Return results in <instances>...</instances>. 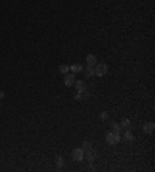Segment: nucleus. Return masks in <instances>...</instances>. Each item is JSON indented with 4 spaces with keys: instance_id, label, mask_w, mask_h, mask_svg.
Wrapping results in <instances>:
<instances>
[{
    "instance_id": "8",
    "label": "nucleus",
    "mask_w": 155,
    "mask_h": 172,
    "mask_svg": "<svg viewBox=\"0 0 155 172\" xmlns=\"http://www.w3.org/2000/svg\"><path fill=\"white\" fill-rule=\"evenodd\" d=\"M154 130H155V124L152 121H149V123H146V124L143 126V132H144V133H154Z\"/></svg>"
},
{
    "instance_id": "6",
    "label": "nucleus",
    "mask_w": 155,
    "mask_h": 172,
    "mask_svg": "<svg viewBox=\"0 0 155 172\" xmlns=\"http://www.w3.org/2000/svg\"><path fill=\"white\" fill-rule=\"evenodd\" d=\"M75 88H76L78 93H84L85 90H87V86H85V82L84 81H75Z\"/></svg>"
},
{
    "instance_id": "5",
    "label": "nucleus",
    "mask_w": 155,
    "mask_h": 172,
    "mask_svg": "<svg viewBox=\"0 0 155 172\" xmlns=\"http://www.w3.org/2000/svg\"><path fill=\"white\" fill-rule=\"evenodd\" d=\"M84 154H85V160H87L88 163H93V161H95V158H96V155H98V154H96V150H95L93 147H92L90 150L84 152Z\"/></svg>"
},
{
    "instance_id": "1",
    "label": "nucleus",
    "mask_w": 155,
    "mask_h": 172,
    "mask_svg": "<svg viewBox=\"0 0 155 172\" xmlns=\"http://www.w3.org/2000/svg\"><path fill=\"white\" fill-rule=\"evenodd\" d=\"M106 141L109 143V144H112V146H115L118 144L119 141H121V133H115V132H107V135H106Z\"/></svg>"
},
{
    "instance_id": "18",
    "label": "nucleus",
    "mask_w": 155,
    "mask_h": 172,
    "mask_svg": "<svg viewBox=\"0 0 155 172\" xmlns=\"http://www.w3.org/2000/svg\"><path fill=\"white\" fill-rule=\"evenodd\" d=\"M73 98H75V99H76V101H79V99H81V98H82V95H81V93H75V96H73Z\"/></svg>"
},
{
    "instance_id": "16",
    "label": "nucleus",
    "mask_w": 155,
    "mask_h": 172,
    "mask_svg": "<svg viewBox=\"0 0 155 172\" xmlns=\"http://www.w3.org/2000/svg\"><path fill=\"white\" fill-rule=\"evenodd\" d=\"M92 147H93V146H92V143H90V141H84V143H82V150H84V152L90 150Z\"/></svg>"
},
{
    "instance_id": "4",
    "label": "nucleus",
    "mask_w": 155,
    "mask_h": 172,
    "mask_svg": "<svg viewBox=\"0 0 155 172\" xmlns=\"http://www.w3.org/2000/svg\"><path fill=\"white\" fill-rule=\"evenodd\" d=\"M75 81H76V76H75V73H72V71H68V73L65 75V78H64L65 87H73Z\"/></svg>"
},
{
    "instance_id": "11",
    "label": "nucleus",
    "mask_w": 155,
    "mask_h": 172,
    "mask_svg": "<svg viewBox=\"0 0 155 172\" xmlns=\"http://www.w3.org/2000/svg\"><path fill=\"white\" fill-rule=\"evenodd\" d=\"M82 71L85 73V78H92V76H95V68H93L92 65H85V68H84Z\"/></svg>"
},
{
    "instance_id": "9",
    "label": "nucleus",
    "mask_w": 155,
    "mask_h": 172,
    "mask_svg": "<svg viewBox=\"0 0 155 172\" xmlns=\"http://www.w3.org/2000/svg\"><path fill=\"white\" fill-rule=\"evenodd\" d=\"M82 70H84V67H82L81 64H72V65H70V71H72V73H75V75L82 73Z\"/></svg>"
},
{
    "instance_id": "17",
    "label": "nucleus",
    "mask_w": 155,
    "mask_h": 172,
    "mask_svg": "<svg viewBox=\"0 0 155 172\" xmlns=\"http://www.w3.org/2000/svg\"><path fill=\"white\" fill-rule=\"evenodd\" d=\"M99 118H101L102 121H106V120L109 118V115H107V112H101V115H99Z\"/></svg>"
},
{
    "instance_id": "13",
    "label": "nucleus",
    "mask_w": 155,
    "mask_h": 172,
    "mask_svg": "<svg viewBox=\"0 0 155 172\" xmlns=\"http://www.w3.org/2000/svg\"><path fill=\"white\" fill-rule=\"evenodd\" d=\"M56 168L58 169H62L64 168V157H61V155L56 157Z\"/></svg>"
},
{
    "instance_id": "7",
    "label": "nucleus",
    "mask_w": 155,
    "mask_h": 172,
    "mask_svg": "<svg viewBox=\"0 0 155 172\" xmlns=\"http://www.w3.org/2000/svg\"><path fill=\"white\" fill-rule=\"evenodd\" d=\"M121 140H122V141H126V143H132V141L135 140V136H133V133H132L130 130H126V132L122 133Z\"/></svg>"
},
{
    "instance_id": "2",
    "label": "nucleus",
    "mask_w": 155,
    "mask_h": 172,
    "mask_svg": "<svg viewBox=\"0 0 155 172\" xmlns=\"http://www.w3.org/2000/svg\"><path fill=\"white\" fill-rule=\"evenodd\" d=\"M93 68H95V75L96 76H104V75L109 73V65L107 64H102V62L101 64H96Z\"/></svg>"
},
{
    "instance_id": "19",
    "label": "nucleus",
    "mask_w": 155,
    "mask_h": 172,
    "mask_svg": "<svg viewBox=\"0 0 155 172\" xmlns=\"http://www.w3.org/2000/svg\"><path fill=\"white\" fill-rule=\"evenodd\" d=\"M3 98H5V93H3V91H0V101H2Z\"/></svg>"
},
{
    "instance_id": "14",
    "label": "nucleus",
    "mask_w": 155,
    "mask_h": 172,
    "mask_svg": "<svg viewBox=\"0 0 155 172\" xmlns=\"http://www.w3.org/2000/svg\"><path fill=\"white\" fill-rule=\"evenodd\" d=\"M110 127H112V132H115V133H121V126L115 123V121H112L110 123Z\"/></svg>"
},
{
    "instance_id": "15",
    "label": "nucleus",
    "mask_w": 155,
    "mask_h": 172,
    "mask_svg": "<svg viewBox=\"0 0 155 172\" xmlns=\"http://www.w3.org/2000/svg\"><path fill=\"white\" fill-rule=\"evenodd\" d=\"M59 71H61L62 75H67V73L70 71V65H67V64H62V65L59 67Z\"/></svg>"
},
{
    "instance_id": "3",
    "label": "nucleus",
    "mask_w": 155,
    "mask_h": 172,
    "mask_svg": "<svg viewBox=\"0 0 155 172\" xmlns=\"http://www.w3.org/2000/svg\"><path fill=\"white\" fill-rule=\"evenodd\" d=\"M72 157H73V160L75 161H82L84 160V150H82V147H75L73 149V152H72Z\"/></svg>"
},
{
    "instance_id": "12",
    "label": "nucleus",
    "mask_w": 155,
    "mask_h": 172,
    "mask_svg": "<svg viewBox=\"0 0 155 172\" xmlns=\"http://www.w3.org/2000/svg\"><path fill=\"white\" fill-rule=\"evenodd\" d=\"M85 62H87V65H92V67H95V65H96V56H95V54H87V57H85Z\"/></svg>"
},
{
    "instance_id": "10",
    "label": "nucleus",
    "mask_w": 155,
    "mask_h": 172,
    "mask_svg": "<svg viewBox=\"0 0 155 172\" xmlns=\"http://www.w3.org/2000/svg\"><path fill=\"white\" fill-rule=\"evenodd\" d=\"M121 129H124V130H130L132 129V123H130V120L129 118H124V120H121Z\"/></svg>"
}]
</instances>
